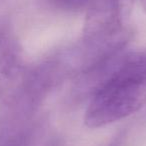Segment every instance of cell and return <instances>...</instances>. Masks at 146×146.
<instances>
[{
    "mask_svg": "<svg viewBox=\"0 0 146 146\" xmlns=\"http://www.w3.org/2000/svg\"><path fill=\"white\" fill-rule=\"evenodd\" d=\"M146 104V53L123 54L89 97L88 128H100L132 115Z\"/></svg>",
    "mask_w": 146,
    "mask_h": 146,
    "instance_id": "obj_1",
    "label": "cell"
},
{
    "mask_svg": "<svg viewBox=\"0 0 146 146\" xmlns=\"http://www.w3.org/2000/svg\"><path fill=\"white\" fill-rule=\"evenodd\" d=\"M30 69L14 31L0 24V101L16 105L20 101Z\"/></svg>",
    "mask_w": 146,
    "mask_h": 146,
    "instance_id": "obj_2",
    "label": "cell"
},
{
    "mask_svg": "<svg viewBox=\"0 0 146 146\" xmlns=\"http://www.w3.org/2000/svg\"><path fill=\"white\" fill-rule=\"evenodd\" d=\"M29 121L11 123L0 131V146H28L33 135Z\"/></svg>",
    "mask_w": 146,
    "mask_h": 146,
    "instance_id": "obj_3",
    "label": "cell"
},
{
    "mask_svg": "<svg viewBox=\"0 0 146 146\" xmlns=\"http://www.w3.org/2000/svg\"><path fill=\"white\" fill-rule=\"evenodd\" d=\"M45 7L59 12L74 13L87 10L93 0H39Z\"/></svg>",
    "mask_w": 146,
    "mask_h": 146,
    "instance_id": "obj_4",
    "label": "cell"
},
{
    "mask_svg": "<svg viewBox=\"0 0 146 146\" xmlns=\"http://www.w3.org/2000/svg\"><path fill=\"white\" fill-rule=\"evenodd\" d=\"M119 137L120 136H117V138H116L114 141H112L111 143H109L107 146H119L120 145V141H119Z\"/></svg>",
    "mask_w": 146,
    "mask_h": 146,
    "instance_id": "obj_5",
    "label": "cell"
},
{
    "mask_svg": "<svg viewBox=\"0 0 146 146\" xmlns=\"http://www.w3.org/2000/svg\"><path fill=\"white\" fill-rule=\"evenodd\" d=\"M140 3H141V6L143 8L144 12L146 13V0H140Z\"/></svg>",
    "mask_w": 146,
    "mask_h": 146,
    "instance_id": "obj_6",
    "label": "cell"
},
{
    "mask_svg": "<svg viewBox=\"0 0 146 146\" xmlns=\"http://www.w3.org/2000/svg\"><path fill=\"white\" fill-rule=\"evenodd\" d=\"M50 146H58V144H56V143H54V144H51Z\"/></svg>",
    "mask_w": 146,
    "mask_h": 146,
    "instance_id": "obj_7",
    "label": "cell"
}]
</instances>
